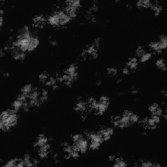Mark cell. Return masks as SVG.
Segmentation results:
<instances>
[{"label": "cell", "mask_w": 167, "mask_h": 167, "mask_svg": "<svg viewBox=\"0 0 167 167\" xmlns=\"http://www.w3.org/2000/svg\"><path fill=\"white\" fill-rule=\"evenodd\" d=\"M151 3V1L148 0H140L136 3V5L138 8H149Z\"/></svg>", "instance_id": "6da1fadb"}, {"label": "cell", "mask_w": 167, "mask_h": 167, "mask_svg": "<svg viewBox=\"0 0 167 167\" xmlns=\"http://www.w3.org/2000/svg\"><path fill=\"white\" fill-rule=\"evenodd\" d=\"M156 66L160 69H162L163 71L167 70V66L165 63V61L163 59H159L156 62Z\"/></svg>", "instance_id": "7a4b0ae2"}, {"label": "cell", "mask_w": 167, "mask_h": 167, "mask_svg": "<svg viewBox=\"0 0 167 167\" xmlns=\"http://www.w3.org/2000/svg\"><path fill=\"white\" fill-rule=\"evenodd\" d=\"M151 57V53H147L146 52L145 54H144L143 56H142L140 58V60L142 62H145L146 61H147L148 60H149Z\"/></svg>", "instance_id": "3957f363"}, {"label": "cell", "mask_w": 167, "mask_h": 167, "mask_svg": "<svg viewBox=\"0 0 167 167\" xmlns=\"http://www.w3.org/2000/svg\"><path fill=\"white\" fill-rule=\"evenodd\" d=\"M145 53V50H144L142 47H140V46H139V47L136 49V56L138 57V58H140V57H141L142 56H143Z\"/></svg>", "instance_id": "277c9868"}, {"label": "cell", "mask_w": 167, "mask_h": 167, "mask_svg": "<svg viewBox=\"0 0 167 167\" xmlns=\"http://www.w3.org/2000/svg\"><path fill=\"white\" fill-rule=\"evenodd\" d=\"M159 107V106H158L157 104H151V105L149 106V110L151 114H153L155 113V112H156V110H157V108Z\"/></svg>", "instance_id": "5b68a950"}, {"label": "cell", "mask_w": 167, "mask_h": 167, "mask_svg": "<svg viewBox=\"0 0 167 167\" xmlns=\"http://www.w3.org/2000/svg\"><path fill=\"white\" fill-rule=\"evenodd\" d=\"M107 73L110 76H115L117 73V70L115 68H108Z\"/></svg>", "instance_id": "8992f818"}, {"label": "cell", "mask_w": 167, "mask_h": 167, "mask_svg": "<svg viewBox=\"0 0 167 167\" xmlns=\"http://www.w3.org/2000/svg\"><path fill=\"white\" fill-rule=\"evenodd\" d=\"M123 74H127L129 73V69H128L127 67L123 68Z\"/></svg>", "instance_id": "52a82bcc"}]
</instances>
